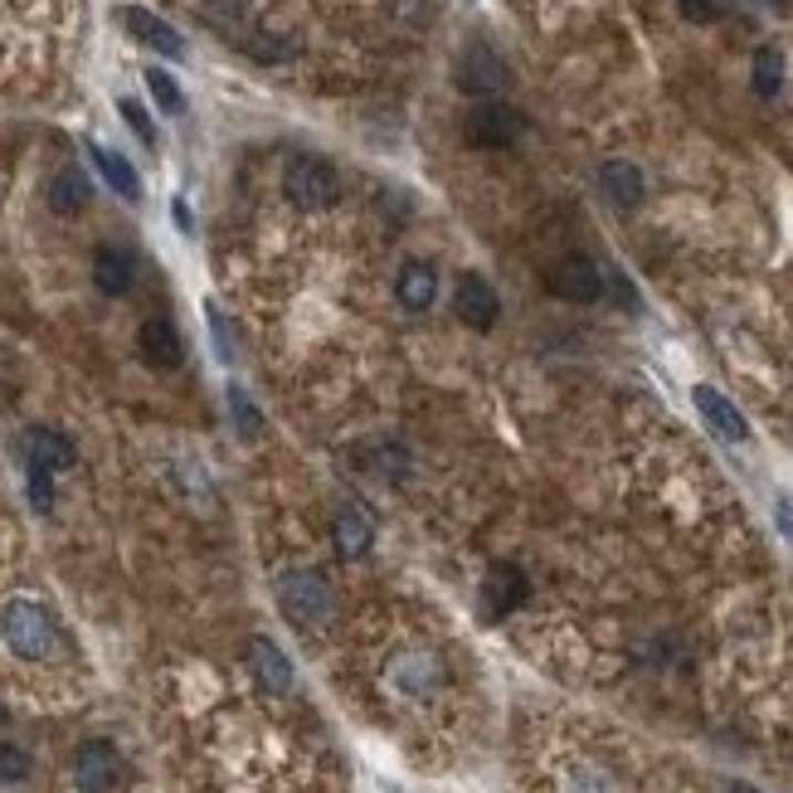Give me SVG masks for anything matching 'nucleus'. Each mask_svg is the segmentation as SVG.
Listing matches in <instances>:
<instances>
[{
    "label": "nucleus",
    "instance_id": "obj_35",
    "mask_svg": "<svg viewBox=\"0 0 793 793\" xmlns=\"http://www.w3.org/2000/svg\"><path fill=\"white\" fill-rule=\"evenodd\" d=\"M730 793H760V789H750V784H730Z\"/></svg>",
    "mask_w": 793,
    "mask_h": 793
},
{
    "label": "nucleus",
    "instance_id": "obj_26",
    "mask_svg": "<svg viewBox=\"0 0 793 793\" xmlns=\"http://www.w3.org/2000/svg\"><path fill=\"white\" fill-rule=\"evenodd\" d=\"M117 113H122V122H127V127L137 132L146 146H156V122L146 117V107L137 103V97H117Z\"/></svg>",
    "mask_w": 793,
    "mask_h": 793
},
{
    "label": "nucleus",
    "instance_id": "obj_30",
    "mask_svg": "<svg viewBox=\"0 0 793 793\" xmlns=\"http://www.w3.org/2000/svg\"><path fill=\"white\" fill-rule=\"evenodd\" d=\"M570 793H614V784H608L604 774H594V770H575V779H570Z\"/></svg>",
    "mask_w": 793,
    "mask_h": 793
},
{
    "label": "nucleus",
    "instance_id": "obj_15",
    "mask_svg": "<svg viewBox=\"0 0 793 793\" xmlns=\"http://www.w3.org/2000/svg\"><path fill=\"white\" fill-rule=\"evenodd\" d=\"M395 298H399V307H409V312H429L434 298H438V273H434V263L409 259L405 268H399V278H395Z\"/></svg>",
    "mask_w": 793,
    "mask_h": 793
},
{
    "label": "nucleus",
    "instance_id": "obj_21",
    "mask_svg": "<svg viewBox=\"0 0 793 793\" xmlns=\"http://www.w3.org/2000/svg\"><path fill=\"white\" fill-rule=\"evenodd\" d=\"M332 541H336L341 560H361L365 551H371L375 531H371V521H365L356 507H346V511H336V521H332Z\"/></svg>",
    "mask_w": 793,
    "mask_h": 793
},
{
    "label": "nucleus",
    "instance_id": "obj_29",
    "mask_svg": "<svg viewBox=\"0 0 793 793\" xmlns=\"http://www.w3.org/2000/svg\"><path fill=\"white\" fill-rule=\"evenodd\" d=\"M205 322H210V332H215V351H219V361H225V365H234V341H229V322L219 316V307H205Z\"/></svg>",
    "mask_w": 793,
    "mask_h": 793
},
{
    "label": "nucleus",
    "instance_id": "obj_5",
    "mask_svg": "<svg viewBox=\"0 0 793 793\" xmlns=\"http://www.w3.org/2000/svg\"><path fill=\"white\" fill-rule=\"evenodd\" d=\"M462 137H468L472 146H517L521 137H526V117H521L517 107L487 97V103H478L468 113V122H462Z\"/></svg>",
    "mask_w": 793,
    "mask_h": 793
},
{
    "label": "nucleus",
    "instance_id": "obj_18",
    "mask_svg": "<svg viewBox=\"0 0 793 793\" xmlns=\"http://www.w3.org/2000/svg\"><path fill=\"white\" fill-rule=\"evenodd\" d=\"M132 253L127 249H113V243H103V249L93 253V283L103 298H122V292L132 288Z\"/></svg>",
    "mask_w": 793,
    "mask_h": 793
},
{
    "label": "nucleus",
    "instance_id": "obj_13",
    "mask_svg": "<svg viewBox=\"0 0 793 793\" xmlns=\"http://www.w3.org/2000/svg\"><path fill=\"white\" fill-rule=\"evenodd\" d=\"M249 672L259 681L263 691H273V697H288L292 691V662L283 657L273 638H253L249 643Z\"/></svg>",
    "mask_w": 793,
    "mask_h": 793
},
{
    "label": "nucleus",
    "instance_id": "obj_8",
    "mask_svg": "<svg viewBox=\"0 0 793 793\" xmlns=\"http://www.w3.org/2000/svg\"><path fill=\"white\" fill-rule=\"evenodd\" d=\"M73 779H79L83 793H107L122 779V754L107 740H83L79 754H73Z\"/></svg>",
    "mask_w": 793,
    "mask_h": 793
},
{
    "label": "nucleus",
    "instance_id": "obj_2",
    "mask_svg": "<svg viewBox=\"0 0 793 793\" xmlns=\"http://www.w3.org/2000/svg\"><path fill=\"white\" fill-rule=\"evenodd\" d=\"M278 608L302 628H322L332 618V584H326L316 570H283L278 575Z\"/></svg>",
    "mask_w": 793,
    "mask_h": 793
},
{
    "label": "nucleus",
    "instance_id": "obj_6",
    "mask_svg": "<svg viewBox=\"0 0 793 793\" xmlns=\"http://www.w3.org/2000/svg\"><path fill=\"white\" fill-rule=\"evenodd\" d=\"M453 312L462 326L472 332H492L497 316H502V302H497V288L487 283L482 273H462L458 288H453Z\"/></svg>",
    "mask_w": 793,
    "mask_h": 793
},
{
    "label": "nucleus",
    "instance_id": "obj_36",
    "mask_svg": "<svg viewBox=\"0 0 793 793\" xmlns=\"http://www.w3.org/2000/svg\"><path fill=\"white\" fill-rule=\"evenodd\" d=\"M764 6H789V0H764Z\"/></svg>",
    "mask_w": 793,
    "mask_h": 793
},
{
    "label": "nucleus",
    "instance_id": "obj_31",
    "mask_svg": "<svg viewBox=\"0 0 793 793\" xmlns=\"http://www.w3.org/2000/svg\"><path fill=\"white\" fill-rule=\"evenodd\" d=\"M681 15H687L691 24H706L716 15V0H681Z\"/></svg>",
    "mask_w": 793,
    "mask_h": 793
},
{
    "label": "nucleus",
    "instance_id": "obj_7",
    "mask_svg": "<svg viewBox=\"0 0 793 793\" xmlns=\"http://www.w3.org/2000/svg\"><path fill=\"white\" fill-rule=\"evenodd\" d=\"M117 20H122V30H127L142 49H156V54H166V59H180V54H186V40H180V30H176V24H166L161 15H156V10H146V6H122Z\"/></svg>",
    "mask_w": 793,
    "mask_h": 793
},
{
    "label": "nucleus",
    "instance_id": "obj_17",
    "mask_svg": "<svg viewBox=\"0 0 793 793\" xmlns=\"http://www.w3.org/2000/svg\"><path fill=\"white\" fill-rule=\"evenodd\" d=\"M389 681H395L405 697H429L438 681H444V667H438V657H429V653H414L389 667Z\"/></svg>",
    "mask_w": 793,
    "mask_h": 793
},
{
    "label": "nucleus",
    "instance_id": "obj_34",
    "mask_svg": "<svg viewBox=\"0 0 793 793\" xmlns=\"http://www.w3.org/2000/svg\"><path fill=\"white\" fill-rule=\"evenodd\" d=\"M170 219H176L180 234H190V229H195V219H190V205H186V200H170Z\"/></svg>",
    "mask_w": 793,
    "mask_h": 793
},
{
    "label": "nucleus",
    "instance_id": "obj_32",
    "mask_svg": "<svg viewBox=\"0 0 793 793\" xmlns=\"http://www.w3.org/2000/svg\"><path fill=\"white\" fill-rule=\"evenodd\" d=\"M774 521H779V531H784L789 541H793V492H784V497L774 502Z\"/></svg>",
    "mask_w": 793,
    "mask_h": 793
},
{
    "label": "nucleus",
    "instance_id": "obj_9",
    "mask_svg": "<svg viewBox=\"0 0 793 793\" xmlns=\"http://www.w3.org/2000/svg\"><path fill=\"white\" fill-rule=\"evenodd\" d=\"M551 292L565 302H599L604 292V273L594 268V259H584V253H570V259H560L551 268Z\"/></svg>",
    "mask_w": 793,
    "mask_h": 793
},
{
    "label": "nucleus",
    "instance_id": "obj_28",
    "mask_svg": "<svg viewBox=\"0 0 793 793\" xmlns=\"http://www.w3.org/2000/svg\"><path fill=\"white\" fill-rule=\"evenodd\" d=\"M24 468H30V462H24ZM30 502H34V511H49V507H54V472L30 468Z\"/></svg>",
    "mask_w": 793,
    "mask_h": 793
},
{
    "label": "nucleus",
    "instance_id": "obj_20",
    "mask_svg": "<svg viewBox=\"0 0 793 793\" xmlns=\"http://www.w3.org/2000/svg\"><path fill=\"white\" fill-rule=\"evenodd\" d=\"M88 200H93V186H88V176H83V170L64 166L54 180H49V210H54V215H83V210H88Z\"/></svg>",
    "mask_w": 793,
    "mask_h": 793
},
{
    "label": "nucleus",
    "instance_id": "obj_37",
    "mask_svg": "<svg viewBox=\"0 0 793 793\" xmlns=\"http://www.w3.org/2000/svg\"><path fill=\"white\" fill-rule=\"evenodd\" d=\"M0 721H6V716H0Z\"/></svg>",
    "mask_w": 793,
    "mask_h": 793
},
{
    "label": "nucleus",
    "instance_id": "obj_22",
    "mask_svg": "<svg viewBox=\"0 0 793 793\" xmlns=\"http://www.w3.org/2000/svg\"><path fill=\"white\" fill-rule=\"evenodd\" d=\"M784 88V49L779 44H764L760 54H754V93L760 97H774Z\"/></svg>",
    "mask_w": 793,
    "mask_h": 793
},
{
    "label": "nucleus",
    "instance_id": "obj_4",
    "mask_svg": "<svg viewBox=\"0 0 793 793\" xmlns=\"http://www.w3.org/2000/svg\"><path fill=\"white\" fill-rule=\"evenodd\" d=\"M453 79H458V88L468 93V97H497V93H507V83H511V69L502 64V54H497L492 44H468L462 49V59H458V69H453Z\"/></svg>",
    "mask_w": 793,
    "mask_h": 793
},
{
    "label": "nucleus",
    "instance_id": "obj_16",
    "mask_svg": "<svg viewBox=\"0 0 793 793\" xmlns=\"http://www.w3.org/2000/svg\"><path fill=\"white\" fill-rule=\"evenodd\" d=\"M24 462L44 472H64L73 468V444L59 429H30L24 434Z\"/></svg>",
    "mask_w": 793,
    "mask_h": 793
},
{
    "label": "nucleus",
    "instance_id": "obj_14",
    "mask_svg": "<svg viewBox=\"0 0 793 793\" xmlns=\"http://www.w3.org/2000/svg\"><path fill=\"white\" fill-rule=\"evenodd\" d=\"M526 604V575L517 565H492V575L482 584V614L487 618H507L511 608Z\"/></svg>",
    "mask_w": 793,
    "mask_h": 793
},
{
    "label": "nucleus",
    "instance_id": "obj_19",
    "mask_svg": "<svg viewBox=\"0 0 793 793\" xmlns=\"http://www.w3.org/2000/svg\"><path fill=\"white\" fill-rule=\"evenodd\" d=\"M88 156H93V166H97V176L113 186L122 200H132L137 205L142 200V180H137V170H132V161L127 156H117V152H107V146H97V142H88Z\"/></svg>",
    "mask_w": 793,
    "mask_h": 793
},
{
    "label": "nucleus",
    "instance_id": "obj_33",
    "mask_svg": "<svg viewBox=\"0 0 793 793\" xmlns=\"http://www.w3.org/2000/svg\"><path fill=\"white\" fill-rule=\"evenodd\" d=\"M608 283H614V292H618V307L638 312V298H633V283H628V278H618V273H614V278H608Z\"/></svg>",
    "mask_w": 793,
    "mask_h": 793
},
{
    "label": "nucleus",
    "instance_id": "obj_3",
    "mask_svg": "<svg viewBox=\"0 0 793 793\" xmlns=\"http://www.w3.org/2000/svg\"><path fill=\"white\" fill-rule=\"evenodd\" d=\"M283 190L298 210H332L336 195H341V180H336V166L322 161V156H298L288 170H283Z\"/></svg>",
    "mask_w": 793,
    "mask_h": 793
},
{
    "label": "nucleus",
    "instance_id": "obj_23",
    "mask_svg": "<svg viewBox=\"0 0 793 793\" xmlns=\"http://www.w3.org/2000/svg\"><path fill=\"white\" fill-rule=\"evenodd\" d=\"M146 88H152V97H156V107H161V113H170V117L186 113V93H180V83L170 79L166 69H146Z\"/></svg>",
    "mask_w": 793,
    "mask_h": 793
},
{
    "label": "nucleus",
    "instance_id": "obj_12",
    "mask_svg": "<svg viewBox=\"0 0 793 793\" xmlns=\"http://www.w3.org/2000/svg\"><path fill=\"white\" fill-rule=\"evenodd\" d=\"M599 190L614 210H638L643 195H648V180H643V170L633 161H618L614 156V161L599 166Z\"/></svg>",
    "mask_w": 793,
    "mask_h": 793
},
{
    "label": "nucleus",
    "instance_id": "obj_1",
    "mask_svg": "<svg viewBox=\"0 0 793 793\" xmlns=\"http://www.w3.org/2000/svg\"><path fill=\"white\" fill-rule=\"evenodd\" d=\"M0 638H6V648L15 657H24V662H44V657L59 648L54 618H49L34 599H10L0 608Z\"/></svg>",
    "mask_w": 793,
    "mask_h": 793
},
{
    "label": "nucleus",
    "instance_id": "obj_11",
    "mask_svg": "<svg viewBox=\"0 0 793 793\" xmlns=\"http://www.w3.org/2000/svg\"><path fill=\"white\" fill-rule=\"evenodd\" d=\"M691 399H697L701 419L711 424V429L721 434L726 444H745V438H750V424H745V414H740L735 405H730V399H726V395H721V389H716V385H697V389H691Z\"/></svg>",
    "mask_w": 793,
    "mask_h": 793
},
{
    "label": "nucleus",
    "instance_id": "obj_27",
    "mask_svg": "<svg viewBox=\"0 0 793 793\" xmlns=\"http://www.w3.org/2000/svg\"><path fill=\"white\" fill-rule=\"evenodd\" d=\"M30 774V754L20 745H0V784H20Z\"/></svg>",
    "mask_w": 793,
    "mask_h": 793
},
{
    "label": "nucleus",
    "instance_id": "obj_10",
    "mask_svg": "<svg viewBox=\"0 0 793 793\" xmlns=\"http://www.w3.org/2000/svg\"><path fill=\"white\" fill-rule=\"evenodd\" d=\"M137 351H142L146 365H156V371H176V365L186 361V336L176 332V322L152 316V322H142V332H137Z\"/></svg>",
    "mask_w": 793,
    "mask_h": 793
},
{
    "label": "nucleus",
    "instance_id": "obj_25",
    "mask_svg": "<svg viewBox=\"0 0 793 793\" xmlns=\"http://www.w3.org/2000/svg\"><path fill=\"white\" fill-rule=\"evenodd\" d=\"M249 15V0H205V20L215 24V30H234Z\"/></svg>",
    "mask_w": 793,
    "mask_h": 793
},
{
    "label": "nucleus",
    "instance_id": "obj_24",
    "mask_svg": "<svg viewBox=\"0 0 793 793\" xmlns=\"http://www.w3.org/2000/svg\"><path fill=\"white\" fill-rule=\"evenodd\" d=\"M229 409H234V429L243 434V438H253L263 429V414H259V405H253L249 395H243L239 385H229Z\"/></svg>",
    "mask_w": 793,
    "mask_h": 793
}]
</instances>
